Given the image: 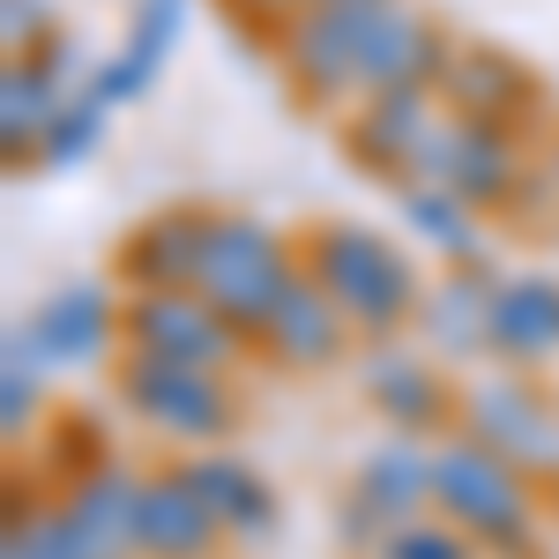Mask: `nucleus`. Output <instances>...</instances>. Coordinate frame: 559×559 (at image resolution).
<instances>
[{"label":"nucleus","mask_w":559,"mask_h":559,"mask_svg":"<svg viewBox=\"0 0 559 559\" xmlns=\"http://www.w3.org/2000/svg\"><path fill=\"white\" fill-rule=\"evenodd\" d=\"M432 508L455 522V530H471L485 552L537 559V500H530V477L508 455H492L485 440H471V432H455V440L432 448Z\"/></svg>","instance_id":"nucleus-1"},{"label":"nucleus","mask_w":559,"mask_h":559,"mask_svg":"<svg viewBox=\"0 0 559 559\" xmlns=\"http://www.w3.org/2000/svg\"><path fill=\"white\" fill-rule=\"evenodd\" d=\"M306 276H321V284H329V299L344 306L366 336L403 329V321L418 313V299H426V292H418V276H411V261L395 254L381 231H358V224L313 231V247H306Z\"/></svg>","instance_id":"nucleus-2"},{"label":"nucleus","mask_w":559,"mask_h":559,"mask_svg":"<svg viewBox=\"0 0 559 559\" xmlns=\"http://www.w3.org/2000/svg\"><path fill=\"white\" fill-rule=\"evenodd\" d=\"M120 403L150 432H165L179 448H224L239 432V395L224 388V373L210 366H165V358H142L128 350L120 366Z\"/></svg>","instance_id":"nucleus-3"},{"label":"nucleus","mask_w":559,"mask_h":559,"mask_svg":"<svg viewBox=\"0 0 559 559\" xmlns=\"http://www.w3.org/2000/svg\"><path fill=\"white\" fill-rule=\"evenodd\" d=\"M292 284H299V261L284 254V239H276L269 224H254V216H210V247H202L194 292H202L216 313H231V321L254 336Z\"/></svg>","instance_id":"nucleus-4"},{"label":"nucleus","mask_w":559,"mask_h":559,"mask_svg":"<svg viewBox=\"0 0 559 559\" xmlns=\"http://www.w3.org/2000/svg\"><path fill=\"white\" fill-rule=\"evenodd\" d=\"M120 336H128V350H142V358L210 366V373H224V366L239 358V344H247V329H239L231 313H216L194 284H187V292H134V299L120 306Z\"/></svg>","instance_id":"nucleus-5"},{"label":"nucleus","mask_w":559,"mask_h":559,"mask_svg":"<svg viewBox=\"0 0 559 559\" xmlns=\"http://www.w3.org/2000/svg\"><path fill=\"white\" fill-rule=\"evenodd\" d=\"M455 418H463L471 440L508 455L522 477H559V388L545 395L530 373H508V381L471 388Z\"/></svg>","instance_id":"nucleus-6"},{"label":"nucleus","mask_w":559,"mask_h":559,"mask_svg":"<svg viewBox=\"0 0 559 559\" xmlns=\"http://www.w3.org/2000/svg\"><path fill=\"white\" fill-rule=\"evenodd\" d=\"M224 545V522L179 471H142L134 485V559H210Z\"/></svg>","instance_id":"nucleus-7"},{"label":"nucleus","mask_w":559,"mask_h":559,"mask_svg":"<svg viewBox=\"0 0 559 559\" xmlns=\"http://www.w3.org/2000/svg\"><path fill=\"white\" fill-rule=\"evenodd\" d=\"M350 329H358V321L329 299V284L299 269V284L276 299V313L261 321L254 336H261V350H269L284 373H321V366H336V358L350 350Z\"/></svg>","instance_id":"nucleus-8"},{"label":"nucleus","mask_w":559,"mask_h":559,"mask_svg":"<svg viewBox=\"0 0 559 559\" xmlns=\"http://www.w3.org/2000/svg\"><path fill=\"white\" fill-rule=\"evenodd\" d=\"M366 403H373L395 432H440L455 411H463V395H448V381L432 373L426 358L388 350V344L366 350Z\"/></svg>","instance_id":"nucleus-9"},{"label":"nucleus","mask_w":559,"mask_h":559,"mask_svg":"<svg viewBox=\"0 0 559 559\" xmlns=\"http://www.w3.org/2000/svg\"><path fill=\"white\" fill-rule=\"evenodd\" d=\"M492 350L537 373L559 358V276H500L492 284Z\"/></svg>","instance_id":"nucleus-10"},{"label":"nucleus","mask_w":559,"mask_h":559,"mask_svg":"<svg viewBox=\"0 0 559 559\" xmlns=\"http://www.w3.org/2000/svg\"><path fill=\"white\" fill-rule=\"evenodd\" d=\"M202 247H210V216L165 210L120 247V276H128L134 292H187L202 276Z\"/></svg>","instance_id":"nucleus-11"},{"label":"nucleus","mask_w":559,"mask_h":559,"mask_svg":"<svg viewBox=\"0 0 559 559\" xmlns=\"http://www.w3.org/2000/svg\"><path fill=\"white\" fill-rule=\"evenodd\" d=\"M426 173L440 179V187H455L463 202H492V194H508V179H515V142L492 128V120H455V128H432Z\"/></svg>","instance_id":"nucleus-12"},{"label":"nucleus","mask_w":559,"mask_h":559,"mask_svg":"<svg viewBox=\"0 0 559 559\" xmlns=\"http://www.w3.org/2000/svg\"><path fill=\"white\" fill-rule=\"evenodd\" d=\"M179 471L194 477V492L210 500V515L224 522V537H247V545H261V537L276 530V492H269V477H261L247 455L202 448V455H187Z\"/></svg>","instance_id":"nucleus-13"},{"label":"nucleus","mask_w":559,"mask_h":559,"mask_svg":"<svg viewBox=\"0 0 559 559\" xmlns=\"http://www.w3.org/2000/svg\"><path fill=\"white\" fill-rule=\"evenodd\" d=\"M134 485H142V471H128V463H97V471L68 477L60 508L83 530L90 559H134Z\"/></svg>","instance_id":"nucleus-14"},{"label":"nucleus","mask_w":559,"mask_h":559,"mask_svg":"<svg viewBox=\"0 0 559 559\" xmlns=\"http://www.w3.org/2000/svg\"><path fill=\"white\" fill-rule=\"evenodd\" d=\"M23 329H31L45 366H83V358L105 350V336H120V306L105 299L97 284H60Z\"/></svg>","instance_id":"nucleus-15"},{"label":"nucleus","mask_w":559,"mask_h":559,"mask_svg":"<svg viewBox=\"0 0 559 559\" xmlns=\"http://www.w3.org/2000/svg\"><path fill=\"white\" fill-rule=\"evenodd\" d=\"M350 500L381 522V530L426 515L432 508V448H411V432L388 440V448H373V455L358 463V477H350Z\"/></svg>","instance_id":"nucleus-16"},{"label":"nucleus","mask_w":559,"mask_h":559,"mask_svg":"<svg viewBox=\"0 0 559 559\" xmlns=\"http://www.w3.org/2000/svg\"><path fill=\"white\" fill-rule=\"evenodd\" d=\"M448 52L426 23L395 15V8H373L366 15V83L373 90H426V75L440 68Z\"/></svg>","instance_id":"nucleus-17"},{"label":"nucleus","mask_w":559,"mask_h":559,"mask_svg":"<svg viewBox=\"0 0 559 559\" xmlns=\"http://www.w3.org/2000/svg\"><path fill=\"white\" fill-rule=\"evenodd\" d=\"M492 284H500V276L463 269V276H448V292L418 299V321L432 329V350H448V358L492 350Z\"/></svg>","instance_id":"nucleus-18"},{"label":"nucleus","mask_w":559,"mask_h":559,"mask_svg":"<svg viewBox=\"0 0 559 559\" xmlns=\"http://www.w3.org/2000/svg\"><path fill=\"white\" fill-rule=\"evenodd\" d=\"M8 559H90V545L68 522V508H15L8 515Z\"/></svg>","instance_id":"nucleus-19"},{"label":"nucleus","mask_w":559,"mask_h":559,"mask_svg":"<svg viewBox=\"0 0 559 559\" xmlns=\"http://www.w3.org/2000/svg\"><path fill=\"white\" fill-rule=\"evenodd\" d=\"M477 552L485 545H477L471 530H455L448 515H411L373 545V559H477Z\"/></svg>","instance_id":"nucleus-20"},{"label":"nucleus","mask_w":559,"mask_h":559,"mask_svg":"<svg viewBox=\"0 0 559 559\" xmlns=\"http://www.w3.org/2000/svg\"><path fill=\"white\" fill-rule=\"evenodd\" d=\"M38 344H31V329H15L8 336V381H0V426H8V440H23V426L38 418L45 403V381H38Z\"/></svg>","instance_id":"nucleus-21"},{"label":"nucleus","mask_w":559,"mask_h":559,"mask_svg":"<svg viewBox=\"0 0 559 559\" xmlns=\"http://www.w3.org/2000/svg\"><path fill=\"white\" fill-rule=\"evenodd\" d=\"M411 216H418V231H426V239H440L448 254H463V261L477 254L471 202H463L455 187H440V179H432V187H418V194H411Z\"/></svg>","instance_id":"nucleus-22"},{"label":"nucleus","mask_w":559,"mask_h":559,"mask_svg":"<svg viewBox=\"0 0 559 559\" xmlns=\"http://www.w3.org/2000/svg\"><path fill=\"white\" fill-rule=\"evenodd\" d=\"M52 120H60V105H52L45 68H15V75H8V150H23V142L45 134Z\"/></svg>","instance_id":"nucleus-23"},{"label":"nucleus","mask_w":559,"mask_h":559,"mask_svg":"<svg viewBox=\"0 0 559 559\" xmlns=\"http://www.w3.org/2000/svg\"><path fill=\"white\" fill-rule=\"evenodd\" d=\"M83 142H97V105L75 97V105H60V120L45 128V150H52V165H75Z\"/></svg>","instance_id":"nucleus-24"}]
</instances>
